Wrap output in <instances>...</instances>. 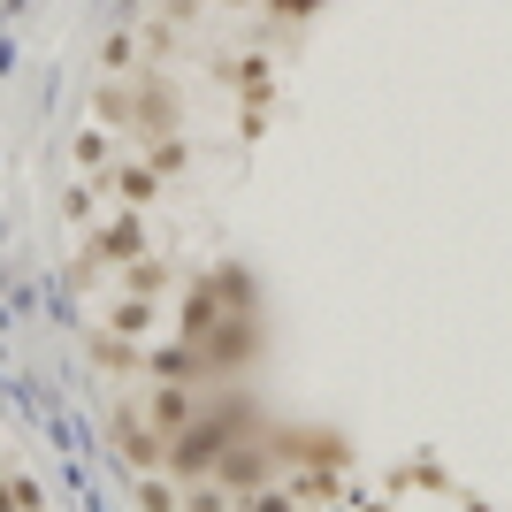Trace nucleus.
Listing matches in <instances>:
<instances>
[{
    "instance_id": "f257e3e1",
    "label": "nucleus",
    "mask_w": 512,
    "mask_h": 512,
    "mask_svg": "<svg viewBox=\"0 0 512 512\" xmlns=\"http://www.w3.org/2000/svg\"><path fill=\"white\" fill-rule=\"evenodd\" d=\"M153 421H161V428H184V398H176V390H161V398H153Z\"/></svg>"
}]
</instances>
